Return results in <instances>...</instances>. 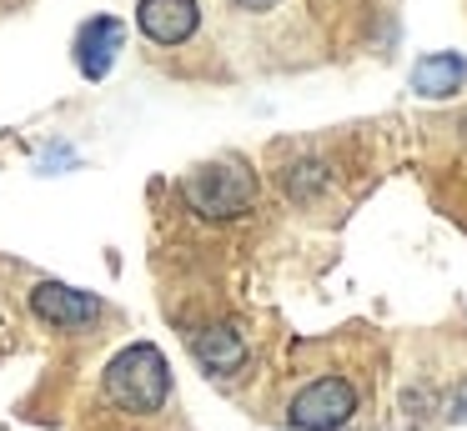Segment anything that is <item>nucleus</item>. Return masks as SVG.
<instances>
[{
	"instance_id": "9d476101",
	"label": "nucleus",
	"mask_w": 467,
	"mask_h": 431,
	"mask_svg": "<svg viewBox=\"0 0 467 431\" xmlns=\"http://www.w3.org/2000/svg\"><path fill=\"white\" fill-rule=\"evenodd\" d=\"M232 5L236 10H252V15H256V10H272V5H282V0H232Z\"/></svg>"
},
{
	"instance_id": "423d86ee",
	"label": "nucleus",
	"mask_w": 467,
	"mask_h": 431,
	"mask_svg": "<svg viewBox=\"0 0 467 431\" xmlns=\"http://www.w3.org/2000/svg\"><path fill=\"white\" fill-rule=\"evenodd\" d=\"M121 40H126V26L116 15H91L81 30H76V66H81L86 80H101L106 70L116 66L121 56Z\"/></svg>"
},
{
	"instance_id": "1a4fd4ad",
	"label": "nucleus",
	"mask_w": 467,
	"mask_h": 431,
	"mask_svg": "<svg viewBox=\"0 0 467 431\" xmlns=\"http://www.w3.org/2000/svg\"><path fill=\"white\" fill-rule=\"evenodd\" d=\"M282 186H286V196L312 200L317 190H327V166H322V160H296V166H286Z\"/></svg>"
},
{
	"instance_id": "0eeeda50",
	"label": "nucleus",
	"mask_w": 467,
	"mask_h": 431,
	"mask_svg": "<svg viewBox=\"0 0 467 431\" xmlns=\"http://www.w3.org/2000/svg\"><path fill=\"white\" fill-rule=\"evenodd\" d=\"M192 356L202 361L212 376H232V371H242V361H246V341H242L236 326L216 321V326H206V331L192 336Z\"/></svg>"
},
{
	"instance_id": "20e7f679",
	"label": "nucleus",
	"mask_w": 467,
	"mask_h": 431,
	"mask_svg": "<svg viewBox=\"0 0 467 431\" xmlns=\"http://www.w3.org/2000/svg\"><path fill=\"white\" fill-rule=\"evenodd\" d=\"M31 311H36V321H46V326L76 331V326H91V321L101 316V296L76 291V286H66V281H36L31 286Z\"/></svg>"
},
{
	"instance_id": "9b49d317",
	"label": "nucleus",
	"mask_w": 467,
	"mask_h": 431,
	"mask_svg": "<svg viewBox=\"0 0 467 431\" xmlns=\"http://www.w3.org/2000/svg\"><path fill=\"white\" fill-rule=\"evenodd\" d=\"M462 126H467V120H462Z\"/></svg>"
},
{
	"instance_id": "6e6552de",
	"label": "nucleus",
	"mask_w": 467,
	"mask_h": 431,
	"mask_svg": "<svg viewBox=\"0 0 467 431\" xmlns=\"http://www.w3.org/2000/svg\"><path fill=\"white\" fill-rule=\"evenodd\" d=\"M462 80H467V60L452 56V50L422 56L412 66V90L427 96V100H442V96H452V90H462Z\"/></svg>"
},
{
	"instance_id": "7ed1b4c3",
	"label": "nucleus",
	"mask_w": 467,
	"mask_h": 431,
	"mask_svg": "<svg viewBox=\"0 0 467 431\" xmlns=\"http://www.w3.org/2000/svg\"><path fill=\"white\" fill-rule=\"evenodd\" d=\"M357 411V386L347 376H317L312 386H302L286 406V421L296 431H337L347 426Z\"/></svg>"
},
{
	"instance_id": "39448f33",
	"label": "nucleus",
	"mask_w": 467,
	"mask_h": 431,
	"mask_svg": "<svg viewBox=\"0 0 467 431\" xmlns=\"http://www.w3.org/2000/svg\"><path fill=\"white\" fill-rule=\"evenodd\" d=\"M136 26L151 46H186L202 26V5L196 0H141L136 5Z\"/></svg>"
},
{
	"instance_id": "f257e3e1",
	"label": "nucleus",
	"mask_w": 467,
	"mask_h": 431,
	"mask_svg": "<svg viewBox=\"0 0 467 431\" xmlns=\"http://www.w3.org/2000/svg\"><path fill=\"white\" fill-rule=\"evenodd\" d=\"M106 396L121 411H131V416H156L166 406V396H171V366H166V356L156 346H146V341L116 351L106 361Z\"/></svg>"
},
{
	"instance_id": "f03ea898",
	"label": "nucleus",
	"mask_w": 467,
	"mask_h": 431,
	"mask_svg": "<svg viewBox=\"0 0 467 431\" xmlns=\"http://www.w3.org/2000/svg\"><path fill=\"white\" fill-rule=\"evenodd\" d=\"M182 196L196 216L206 221H236L252 210L256 200V176L242 166V160H212V166L192 170L182 180Z\"/></svg>"
}]
</instances>
